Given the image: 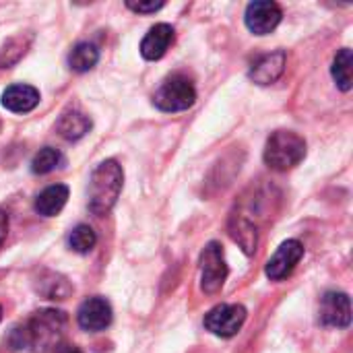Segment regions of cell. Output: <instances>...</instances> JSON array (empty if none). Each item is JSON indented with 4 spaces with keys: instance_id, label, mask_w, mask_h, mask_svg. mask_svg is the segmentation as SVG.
I'll list each match as a JSON object with an SVG mask.
<instances>
[{
    "instance_id": "obj_7",
    "label": "cell",
    "mask_w": 353,
    "mask_h": 353,
    "mask_svg": "<svg viewBox=\"0 0 353 353\" xmlns=\"http://www.w3.org/2000/svg\"><path fill=\"white\" fill-rule=\"evenodd\" d=\"M112 319H114V312H112V306L105 298H87L81 306H79V312H77V323L83 331H89V333H99V331H105L110 325H112Z\"/></svg>"
},
{
    "instance_id": "obj_11",
    "label": "cell",
    "mask_w": 353,
    "mask_h": 353,
    "mask_svg": "<svg viewBox=\"0 0 353 353\" xmlns=\"http://www.w3.org/2000/svg\"><path fill=\"white\" fill-rule=\"evenodd\" d=\"M285 62L288 56L283 50H275L269 54L259 56L248 70V77L256 83V85H273L275 81H279V77L285 70Z\"/></svg>"
},
{
    "instance_id": "obj_5",
    "label": "cell",
    "mask_w": 353,
    "mask_h": 353,
    "mask_svg": "<svg viewBox=\"0 0 353 353\" xmlns=\"http://www.w3.org/2000/svg\"><path fill=\"white\" fill-rule=\"evenodd\" d=\"M246 316H248V312L242 304H219L207 312L205 329L217 337L230 339L242 331Z\"/></svg>"
},
{
    "instance_id": "obj_24",
    "label": "cell",
    "mask_w": 353,
    "mask_h": 353,
    "mask_svg": "<svg viewBox=\"0 0 353 353\" xmlns=\"http://www.w3.org/2000/svg\"><path fill=\"white\" fill-rule=\"evenodd\" d=\"M6 234H8V217H6V213L0 211V248L6 240Z\"/></svg>"
},
{
    "instance_id": "obj_26",
    "label": "cell",
    "mask_w": 353,
    "mask_h": 353,
    "mask_svg": "<svg viewBox=\"0 0 353 353\" xmlns=\"http://www.w3.org/2000/svg\"><path fill=\"white\" fill-rule=\"evenodd\" d=\"M0 321H2V308H0Z\"/></svg>"
},
{
    "instance_id": "obj_2",
    "label": "cell",
    "mask_w": 353,
    "mask_h": 353,
    "mask_svg": "<svg viewBox=\"0 0 353 353\" xmlns=\"http://www.w3.org/2000/svg\"><path fill=\"white\" fill-rule=\"evenodd\" d=\"M124 172L114 159L101 161L89 178V211L97 217L108 215L122 192Z\"/></svg>"
},
{
    "instance_id": "obj_17",
    "label": "cell",
    "mask_w": 353,
    "mask_h": 353,
    "mask_svg": "<svg viewBox=\"0 0 353 353\" xmlns=\"http://www.w3.org/2000/svg\"><path fill=\"white\" fill-rule=\"evenodd\" d=\"M99 60V50L89 43V41H81L72 48V52L68 54V66L74 72H87L91 70Z\"/></svg>"
},
{
    "instance_id": "obj_9",
    "label": "cell",
    "mask_w": 353,
    "mask_h": 353,
    "mask_svg": "<svg viewBox=\"0 0 353 353\" xmlns=\"http://www.w3.org/2000/svg\"><path fill=\"white\" fill-rule=\"evenodd\" d=\"M319 319L325 327L333 329H347L352 323V302L347 294L329 292L321 300Z\"/></svg>"
},
{
    "instance_id": "obj_4",
    "label": "cell",
    "mask_w": 353,
    "mask_h": 353,
    "mask_svg": "<svg viewBox=\"0 0 353 353\" xmlns=\"http://www.w3.org/2000/svg\"><path fill=\"white\" fill-rule=\"evenodd\" d=\"M196 101V89L192 81L184 74L168 77L153 95V103L161 112H184Z\"/></svg>"
},
{
    "instance_id": "obj_6",
    "label": "cell",
    "mask_w": 353,
    "mask_h": 353,
    "mask_svg": "<svg viewBox=\"0 0 353 353\" xmlns=\"http://www.w3.org/2000/svg\"><path fill=\"white\" fill-rule=\"evenodd\" d=\"M228 279V265L223 250L217 242H209L201 254V290L205 294H217Z\"/></svg>"
},
{
    "instance_id": "obj_3",
    "label": "cell",
    "mask_w": 353,
    "mask_h": 353,
    "mask_svg": "<svg viewBox=\"0 0 353 353\" xmlns=\"http://www.w3.org/2000/svg\"><path fill=\"white\" fill-rule=\"evenodd\" d=\"M306 157V141L292 130H277L267 139L265 163L275 172H288Z\"/></svg>"
},
{
    "instance_id": "obj_25",
    "label": "cell",
    "mask_w": 353,
    "mask_h": 353,
    "mask_svg": "<svg viewBox=\"0 0 353 353\" xmlns=\"http://www.w3.org/2000/svg\"><path fill=\"white\" fill-rule=\"evenodd\" d=\"M54 353H83L77 345H60V347H56Z\"/></svg>"
},
{
    "instance_id": "obj_13",
    "label": "cell",
    "mask_w": 353,
    "mask_h": 353,
    "mask_svg": "<svg viewBox=\"0 0 353 353\" xmlns=\"http://www.w3.org/2000/svg\"><path fill=\"white\" fill-rule=\"evenodd\" d=\"M39 103V91L31 85H10L2 93V105L10 112L25 114Z\"/></svg>"
},
{
    "instance_id": "obj_23",
    "label": "cell",
    "mask_w": 353,
    "mask_h": 353,
    "mask_svg": "<svg viewBox=\"0 0 353 353\" xmlns=\"http://www.w3.org/2000/svg\"><path fill=\"white\" fill-rule=\"evenodd\" d=\"M126 6H128L132 12L151 14V12H157L159 8H163V2H126Z\"/></svg>"
},
{
    "instance_id": "obj_15",
    "label": "cell",
    "mask_w": 353,
    "mask_h": 353,
    "mask_svg": "<svg viewBox=\"0 0 353 353\" xmlns=\"http://www.w3.org/2000/svg\"><path fill=\"white\" fill-rule=\"evenodd\" d=\"M230 236L246 254H254L256 252L259 232H256V225L252 221H248L246 217L232 215V219H230Z\"/></svg>"
},
{
    "instance_id": "obj_22",
    "label": "cell",
    "mask_w": 353,
    "mask_h": 353,
    "mask_svg": "<svg viewBox=\"0 0 353 353\" xmlns=\"http://www.w3.org/2000/svg\"><path fill=\"white\" fill-rule=\"evenodd\" d=\"M62 163V153L54 147H43L39 149V153H35L33 161H31V170L33 174H50L52 170H56Z\"/></svg>"
},
{
    "instance_id": "obj_10",
    "label": "cell",
    "mask_w": 353,
    "mask_h": 353,
    "mask_svg": "<svg viewBox=\"0 0 353 353\" xmlns=\"http://www.w3.org/2000/svg\"><path fill=\"white\" fill-rule=\"evenodd\" d=\"M302 256H304V246L298 242V240H288V242H283L279 248H277V252L269 259V263H267V269H265V273H267V277L271 279V281H281V279H285L288 275H292V271L296 269V265L302 261Z\"/></svg>"
},
{
    "instance_id": "obj_8",
    "label": "cell",
    "mask_w": 353,
    "mask_h": 353,
    "mask_svg": "<svg viewBox=\"0 0 353 353\" xmlns=\"http://www.w3.org/2000/svg\"><path fill=\"white\" fill-rule=\"evenodd\" d=\"M281 17L283 12L277 2L263 0V2H250L246 6L244 21H246V27L254 35H267L277 29V25L281 23Z\"/></svg>"
},
{
    "instance_id": "obj_18",
    "label": "cell",
    "mask_w": 353,
    "mask_h": 353,
    "mask_svg": "<svg viewBox=\"0 0 353 353\" xmlns=\"http://www.w3.org/2000/svg\"><path fill=\"white\" fill-rule=\"evenodd\" d=\"M331 72H333V79L341 91L352 89V50L350 48H343L337 52Z\"/></svg>"
},
{
    "instance_id": "obj_19",
    "label": "cell",
    "mask_w": 353,
    "mask_h": 353,
    "mask_svg": "<svg viewBox=\"0 0 353 353\" xmlns=\"http://www.w3.org/2000/svg\"><path fill=\"white\" fill-rule=\"evenodd\" d=\"M37 290L46 298H50V300H64L72 292V288L68 285V281L62 275H56V273H46V277L39 279Z\"/></svg>"
},
{
    "instance_id": "obj_16",
    "label": "cell",
    "mask_w": 353,
    "mask_h": 353,
    "mask_svg": "<svg viewBox=\"0 0 353 353\" xmlns=\"http://www.w3.org/2000/svg\"><path fill=\"white\" fill-rule=\"evenodd\" d=\"M56 130L66 141H79V139H83L91 130V118L85 116L83 112L68 110V112H64L60 116V120L56 124Z\"/></svg>"
},
{
    "instance_id": "obj_12",
    "label": "cell",
    "mask_w": 353,
    "mask_h": 353,
    "mask_svg": "<svg viewBox=\"0 0 353 353\" xmlns=\"http://www.w3.org/2000/svg\"><path fill=\"white\" fill-rule=\"evenodd\" d=\"M174 43V27L168 23L153 25L141 41V54L145 60H159Z\"/></svg>"
},
{
    "instance_id": "obj_21",
    "label": "cell",
    "mask_w": 353,
    "mask_h": 353,
    "mask_svg": "<svg viewBox=\"0 0 353 353\" xmlns=\"http://www.w3.org/2000/svg\"><path fill=\"white\" fill-rule=\"evenodd\" d=\"M27 48H29V37H23V35L10 37L0 52V66L10 68L12 64H17L25 56Z\"/></svg>"
},
{
    "instance_id": "obj_14",
    "label": "cell",
    "mask_w": 353,
    "mask_h": 353,
    "mask_svg": "<svg viewBox=\"0 0 353 353\" xmlns=\"http://www.w3.org/2000/svg\"><path fill=\"white\" fill-rule=\"evenodd\" d=\"M68 201V188L64 184H52L35 199V211L43 217H56Z\"/></svg>"
},
{
    "instance_id": "obj_20",
    "label": "cell",
    "mask_w": 353,
    "mask_h": 353,
    "mask_svg": "<svg viewBox=\"0 0 353 353\" xmlns=\"http://www.w3.org/2000/svg\"><path fill=\"white\" fill-rule=\"evenodd\" d=\"M95 244H97V236H95L93 228L85 225V223L77 225V228L70 232V236H68V246H70L74 252H79V254L91 252Z\"/></svg>"
},
{
    "instance_id": "obj_1",
    "label": "cell",
    "mask_w": 353,
    "mask_h": 353,
    "mask_svg": "<svg viewBox=\"0 0 353 353\" xmlns=\"http://www.w3.org/2000/svg\"><path fill=\"white\" fill-rule=\"evenodd\" d=\"M68 319L62 310L46 308L29 316L12 333V343L17 350L29 353H50L60 347Z\"/></svg>"
}]
</instances>
